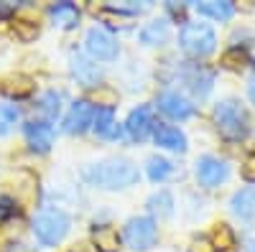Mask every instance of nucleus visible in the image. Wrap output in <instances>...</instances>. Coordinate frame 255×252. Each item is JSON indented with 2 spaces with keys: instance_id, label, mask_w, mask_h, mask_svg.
Returning <instances> with one entry per match:
<instances>
[{
  "instance_id": "obj_1",
  "label": "nucleus",
  "mask_w": 255,
  "mask_h": 252,
  "mask_svg": "<svg viewBox=\"0 0 255 252\" xmlns=\"http://www.w3.org/2000/svg\"><path fill=\"white\" fill-rule=\"evenodd\" d=\"M138 166L128 158H105L100 163H90L84 166L82 178L100 186V188H110V191H118V188H128L138 183Z\"/></svg>"
},
{
  "instance_id": "obj_2",
  "label": "nucleus",
  "mask_w": 255,
  "mask_h": 252,
  "mask_svg": "<svg viewBox=\"0 0 255 252\" xmlns=\"http://www.w3.org/2000/svg\"><path fill=\"white\" fill-rule=\"evenodd\" d=\"M215 125L227 140H243L250 133V117L238 99H222L215 104Z\"/></svg>"
},
{
  "instance_id": "obj_3",
  "label": "nucleus",
  "mask_w": 255,
  "mask_h": 252,
  "mask_svg": "<svg viewBox=\"0 0 255 252\" xmlns=\"http://www.w3.org/2000/svg\"><path fill=\"white\" fill-rule=\"evenodd\" d=\"M179 46L184 54L194 56V59L209 56L217 46V33L209 23H184L179 33Z\"/></svg>"
},
{
  "instance_id": "obj_4",
  "label": "nucleus",
  "mask_w": 255,
  "mask_h": 252,
  "mask_svg": "<svg viewBox=\"0 0 255 252\" xmlns=\"http://www.w3.org/2000/svg\"><path fill=\"white\" fill-rule=\"evenodd\" d=\"M69 217L61 209H44L33 217V235L41 245H59L69 232Z\"/></svg>"
},
{
  "instance_id": "obj_5",
  "label": "nucleus",
  "mask_w": 255,
  "mask_h": 252,
  "mask_svg": "<svg viewBox=\"0 0 255 252\" xmlns=\"http://www.w3.org/2000/svg\"><path fill=\"white\" fill-rule=\"evenodd\" d=\"M123 240L125 245L135 250V252H143V250H151L158 240V224L153 217H133V219H128L125 229H123Z\"/></svg>"
},
{
  "instance_id": "obj_6",
  "label": "nucleus",
  "mask_w": 255,
  "mask_h": 252,
  "mask_svg": "<svg viewBox=\"0 0 255 252\" xmlns=\"http://www.w3.org/2000/svg\"><path fill=\"white\" fill-rule=\"evenodd\" d=\"M84 51L92 61H113L118 56V41L108 28L95 26L84 33Z\"/></svg>"
},
{
  "instance_id": "obj_7",
  "label": "nucleus",
  "mask_w": 255,
  "mask_h": 252,
  "mask_svg": "<svg viewBox=\"0 0 255 252\" xmlns=\"http://www.w3.org/2000/svg\"><path fill=\"white\" fill-rule=\"evenodd\" d=\"M230 176V168L222 158L217 156H202L197 161V178L204 188H217L220 183H225Z\"/></svg>"
},
{
  "instance_id": "obj_8",
  "label": "nucleus",
  "mask_w": 255,
  "mask_h": 252,
  "mask_svg": "<svg viewBox=\"0 0 255 252\" xmlns=\"http://www.w3.org/2000/svg\"><path fill=\"white\" fill-rule=\"evenodd\" d=\"M92 117H95V104L90 99H77L69 107L67 117H64L61 128H64V133H69V135H79L87 128H92Z\"/></svg>"
},
{
  "instance_id": "obj_9",
  "label": "nucleus",
  "mask_w": 255,
  "mask_h": 252,
  "mask_svg": "<svg viewBox=\"0 0 255 252\" xmlns=\"http://www.w3.org/2000/svg\"><path fill=\"white\" fill-rule=\"evenodd\" d=\"M69 69H72V77L82 84V87H87V89H95L100 87V82H102V69L95 64L92 59L87 56H82V54H72L69 56Z\"/></svg>"
},
{
  "instance_id": "obj_10",
  "label": "nucleus",
  "mask_w": 255,
  "mask_h": 252,
  "mask_svg": "<svg viewBox=\"0 0 255 252\" xmlns=\"http://www.w3.org/2000/svg\"><path fill=\"white\" fill-rule=\"evenodd\" d=\"M153 128H156V122H153V112H151L148 104L135 107L125 120V133L130 135L133 140H145L148 135L153 133Z\"/></svg>"
},
{
  "instance_id": "obj_11",
  "label": "nucleus",
  "mask_w": 255,
  "mask_h": 252,
  "mask_svg": "<svg viewBox=\"0 0 255 252\" xmlns=\"http://www.w3.org/2000/svg\"><path fill=\"white\" fill-rule=\"evenodd\" d=\"M158 110L171 120H189L194 115V104L179 92H161L158 94Z\"/></svg>"
},
{
  "instance_id": "obj_12",
  "label": "nucleus",
  "mask_w": 255,
  "mask_h": 252,
  "mask_svg": "<svg viewBox=\"0 0 255 252\" xmlns=\"http://www.w3.org/2000/svg\"><path fill=\"white\" fill-rule=\"evenodd\" d=\"M26 143L31 145V151L36 153H46L54 143V128L46 120H31L26 122Z\"/></svg>"
},
{
  "instance_id": "obj_13",
  "label": "nucleus",
  "mask_w": 255,
  "mask_h": 252,
  "mask_svg": "<svg viewBox=\"0 0 255 252\" xmlns=\"http://www.w3.org/2000/svg\"><path fill=\"white\" fill-rule=\"evenodd\" d=\"M212 82H215V74H212L207 67H202V64H191V67L184 69V84H186V87L194 92L197 97L209 94Z\"/></svg>"
},
{
  "instance_id": "obj_14",
  "label": "nucleus",
  "mask_w": 255,
  "mask_h": 252,
  "mask_svg": "<svg viewBox=\"0 0 255 252\" xmlns=\"http://www.w3.org/2000/svg\"><path fill=\"white\" fill-rule=\"evenodd\" d=\"M153 138H156V145H161V148H166V151H176V153L186 151V135L179 128H174V125L158 122L153 128Z\"/></svg>"
},
{
  "instance_id": "obj_15",
  "label": "nucleus",
  "mask_w": 255,
  "mask_h": 252,
  "mask_svg": "<svg viewBox=\"0 0 255 252\" xmlns=\"http://www.w3.org/2000/svg\"><path fill=\"white\" fill-rule=\"evenodd\" d=\"M92 130H95L100 138H105V140H120V138H123V128L115 122L113 110H95Z\"/></svg>"
},
{
  "instance_id": "obj_16",
  "label": "nucleus",
  "mask_w": 255,
  "mask_h": 252,
  "mask_svg": "<svg viewBox=\"0 0 255 252\" xmlns=\"http://www.w3.org/2000/svg\"><path fill=\"white\" fill-rule=\"evenodd\" d=\"M230 209L238 219L253 222L255 219V188H240V191H235L230 199Z\"/></svg>"
},
{
  "instance_id": "obj_17",
  "label": "nucleus",
  "mask_w": 255,
  "mask_h": 252,
  "mask_svg": "<svg viewBox=\"0 0 255 252\" xmlns=\"http://www.w3.org/2000/svg\"><path fill=\"white\" fill-rule=\"evenodd\" d=\"M168 31H171L168 18H156V20H151V23H145L140 28L138 38H140V44H145V46H161V44H166Z\"/></svg>"
},
{
  "instance_id": "obj_18",
  "label": "nucleus",
  "mask_w": 255,
  "mask_h": 252,
  "mask_svg": "<svg viewBox=\"0 0 255 252\" xmlns=\"http://www.w3.org/2000/svg\"><path fill=\"white\" fill-rule=\"evenodd\" d=\"M0 92L13 97V99H23L33 92V79L26 77V74H13V77H5L0 82Z\"/></svg>"
},
{
  "instance_id": "obj_19",
  "label": "nucleus",
  "mask_w": 255,
  "mask_h": 252,
  "mask_svg": "<svg viewBox=\"0 0 255 252\" xmlns=\"http://www.w3.org/2000/svg\"><path fill=\"white\" fill-rule=\"evenodd\" d=\"M49 18L59 28H77L79 23V8L74 3H54L49 8Z\"/></svg>"
},
{
  "instance_id": "obj_20",
  "label": "nucleus",
  "mask_w": 255,
  "mask_h": 252,
  "mask_svg": "<svg viewBox=\"0 0 255 252\" xmlns=\"http://www.w3.org/2000/svg\"><path fill=\"white\" fill-rule=\"evenodd\" d=\"M92 242L100 252H118L120 247V235L118 229L110 227V224H95L92 229Z\"/></svg>"
},
{
  "instance_id": "obj_21",
  "label": "nucleus",
  "mask_w": 255,
  "mask_h": 252,
  "mask_svg": "<svg viewBox=\"0 0 255 252\" xmlns=\"http://www.w3.org/2000/svg\"><path fill=\"white\" fill-rule=\"evenodd\" d=\"M197 10L212 20H230L235 15V5L230 3V0H207V3H197Z\"/></svg>"
},
{
  "instance_id": "obj_22",
  "label": "nucleus",
  "mask_w": 255,
  "mask_h": 252,
  "mask_svg": "<svg viewBox=\"0 0 255 252\" xmlns=\"http://www.w3.org/2000/svg\"><path fill=\"white\" fill-rule=\"evenodd\" d=\"M61 102H64V92H56V89H49L38 97V112L46 117V122L61 115Z\"/></svg>"
},
{
  "instance_id": "obj_23",
  "label": "nucleus",
  "mask_w": 255,
  "mask_h": 252,
  "mask_svg": "<svg viewBox=\"0 0 255 252\" xmlns=\"http://www.w3.org/2000/svg\"><path fill=\"white\" fill-rule=\"evenodd\" d=\"M209 242H212V250H220V252H235V247H238L235 232H232L230 224H217Z\"/></svg>"
},
{
  "instance_id": "obj_24",
  "label": "nucleus",
  "mask_w": 255,
  "mask_h": 252,
  "mask_svg": "<svg viewBox=\"0 0 255 252\" xmlns=\"http://www.w3.org/2000/svg\"><path fill=\"white\" fill-rule=\"evenodd\" d=\"M10 31L15 33L18 41H23V44H31V41L38 38L41 26L36 23V20H31V18H13V20H10Z\"/></svg>"
},
{
  "instance_id": "obj_25",
  "label": "nucleus",
  "mask_w": 255,
  "mask_h": 252,
  "mask_svg": "<svg viewBox=\"0 0 255 252\" xmlns=\"http://www.w3.org/2000/svg\"><path fill=\"white\" fill-rule=\"evenodd\" d=\"M148 212L156 214L158 219L171 217V214H174V196L168 194V191H158V194H153L151 199H148Z\"/></svg>"
},
{
  "instance_id": "obj_26",
  "label": "nucleus",
  "mask_w": 255,
  "mask_h": 252,
  "mask_svg": "<svg viewBox=\"0 0 255 252\" xmlns=\"http://www.w3.org/2000/svg\"><path fill=\"white\" fill-rule=\"evenodd\" d=\"M145 171H148V178H151V181L161 183V181H166L168 176L174 173V166H171V161H166V158H161V156H153L151 161H148Z\"/></svg>"
},
{
  "instance_id": "obj_27",
  "label": "nucleus",
  "mask_w": 255,
  "mask_h": 252,
  "mask_svg": "<svg viewBox=\"0 0 255 252\" xmlns=\"http://www.w3.org/2000/svg\"><path fill=\"white\" fill-rule=\"evenodd\" d=\"M92 104H97V110H113L118 104V92L110 87V84H100V87L92 89Z\"/></svg>"
},
{
  "instance_id": "obj_28",
  "label": "nucleus",
  "mask_w": 255,
  "mask_h": 252,
  "mask_svg": "<svg viewBox=\"0 0 255 252\" xmlns=\"http://www.w3.org/2000/svg\"><path fill=\"white\" fill-rule=\"evenodd\" d=\"M18 107L15 104H10V102H0V135L3 133H8L13 125L18 122Z\"/></svg>"
},
{
  "instance_id": "obj_29",
  "label": "nucleus",
  "mask_w": 255,
  "mask_h": 252,
  "mask_svg": "<svg viewBox=\"0 0 255 252\" xmlns=\"http://www.w3.org/2000/svg\"><path fill=\"white\" fill-rule=\"evenodd\" d=\"M245 64H248V54H245V49H240V46L227 49L225 56H222V67H227V69H243Z\"/></svg>"
},
{
  "instance_id": "obj_30",
  "label": "nucleus",
  "mask_w": 255,
  "mask_h": 252,
  "mask_svg": "<svg viewBox=\"0 0 255 252\" xmlns=\"http://www.w3.org/2000/svg\"><path fill=\"white\" fill-rule=\"evenodd\" d=\"M20 212V206L13 196H0V222H8L13 217H18Z\"/></svg>"
},
{
  "instance_id": "obj_31",
  "label": "nucleus",
  "mask_w": 255,
  "mask_h": 252,
  "mask_svg": "<svg viewBox=\"0 0 255 252\" xmlns=\"http://www.w3.org/2000/svg\"><path fill=\"white\" fill-rule=\"evenodd\" d=\"M243 178L255 183V153H250L245 161H243Z\"/></svg>"
},
{
  "instance_id": "obj_32",
  "label": "nucleus",
  "mask_w": 255,
  "mask_h": 252,
  "mask_svg": "<svg viewBox=\"0 0 255 252\" xmlns=\"http://www.w3.org/2000/svg\"><path fill=\"white\" fill-rule=\"evenodd\" d=\"M191 252H215V250H212V242L209 240H194V242H191Z\"/></svg>"
},
{
  "instance_id": "obj_33",
  "label": "nucleus",
  "mask_w": 255,
  "mask_h": 252,
  "mask_svg": "<svg viewBox=\"0 0 255 252\" xmlns=\"http://www.w3.org/2000/svg\"><path fill=\"white\" fill-rule=\"evenodd\" d=\"M248 94H250V99L255 102V77L250 79V84H248Z\"/></svg>"
},
{
  "instance_id": "obj_34",
  "label": "nucleus",
  "mask_w": 255,
  "mask_h": 252,
  "mask_svg": "<svg viewBox=\"0 0 255 252\" xmlns=\"http://www.w3.org/2000/svg\"><path fill=\"white\" fill-rule=\"evenodd\" d=\"M248 250H250V252H255V240H253V242L248 245Z\"/></svg>"
}]
</instances>
